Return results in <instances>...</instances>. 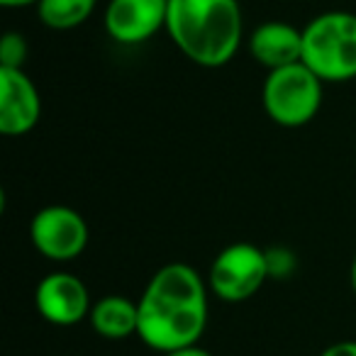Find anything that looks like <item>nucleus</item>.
Listing matches in <instances>:
<instances>
[{
    "label": "nucleus",
    "instance_id": "1",
    "mask_svg": "<svg viewBox=\"0 0 356 356\" xmlns=\"http://www.w3.org/2000/svg\"><path fill=\"white\" fill-rule=\"evenodd\" d=\"M208 291L203 276L188 264L161 266L137 300V337L159 354L198 344L208 327Z\"/></svg>",
    "mask_w": 356,
    "mask_h": 356
},
{
    "label": "nucleus",
    "instance_id": "2",
    "mask_svg": "<svg viewBox=\"0 0 356 356\" xmlns=\"http://www.w3.org/2000/svg\"><path fill=\"white\" fill-rule=\"evenodd\" d=\"M166 32L176 49L203 69H220L244 37L239 0H168Z\"/></svg>",
    "mask_w": 356,
    "mask_h": 356
},
{
    "label": "nucleus",
    "instance_id": "3",
    "mask_svg": "<svg viewBox=\"0 0 356 356\" xmlns=\"http://www.w3.org/2000/svg\"><path fill=\"white\" fill-rule=\"evenodd\" d=\"M302 64L325 83L356 79V15L330 10L302 27Z\"/></svg>",
    "mask_w": 356,
    "mask_h": 356
},
{
    "label": "nucleus",
    "instance_id": "4",
    "mask_svg": "<svg viewBox=\"0 0 356 356\" xmlns=\"http://www.w3.org/2000/svg\"><path fill=\"white\" fill-rule=\"evenodd\" d=\"M322 83L325 81L302 61L268 71L261 88L268 120L288 129L312 122L322 105Z\"/></svg>",
    "mask_w": 356,
    "mask_h": 356
},
{
    "label": "nucleus",
    "instance_id": "5",
    "mask_svg": "<svg viewBox=\"0 0 356 356\" xmlns=\"http://www.w3.org/2000/svg\"><path fill=\"white\" fill-rule=\"evenodd\" d=\"M271 276V257L252 242H234L215 257L208 286L220 300L244 302Z\"/></svg>",
    "mask_w": 356,
    "mask_h": 356
},
{
    "label": "nucleus",
    "instance_id": "6",
    "mask_svg": "<svg viewBox=\"0 0 356 356\" xmlns=\"http://www.w3.org/2000/svg\"><path fill=\"white\" fill-rule=\"evenodd\" d=\"M32 247L49 261H74L88 247V225L69 205H47L30 222Z\"/></svg>",
    "mask_w": 356,
    "mask_h": 356
},
{
    "label": "nucleus",
    "instance_id": "7",
    "mask_svg": "<svg viewBox=\"0 0 356 356\" xmlns=\"http://www.w3.org/2000/svg\"><path fill=\"white\" fill-rule=\"evenodd\" d=\"M35 305L42 320L56 327H74L88 320L90 315V293L79 276L69 271H51L37 283Z\"/></svg>",
    "mask_w": 356,
    "mask_h": 356
},
{
    "label": "nucleus",
    "instance_id": "8",
    "mask_svg": "<svg viewBox=\"0 0 356 356\" xmlns=\"http://www.w3.org/2000/svg\"><path fill=\"white\" fill-rule=\"evenodd\" d=\"M168 0H110L103 25L118 44H142L166 30Z\"/></svg>",
    "mask_w": 356,
    "mask_h": 356
},
{
    "label": "nucleus",
    "instance_id": "9",
    "mask_svg": "<svg viewBox=\"0 0 356 356\" xmlns=\"http://www.w3.org/2000/svg\"><path fill=\"white\" fill-rule=\"evenodd\" d=\"M42 95L25 69L0 66V132L22 137L40 124Z\"/></svg>",
    "mask_w": 356,
    "mask_h": 356
},
{
    "label": "nucleus",
    "instance_id": "10",
    "mask_svg": "<svg viewBox=\"0 0 356 356\" xmlns=\"http://www.w3.org/2000/svg\"><path fill=\"white\" fill-rule=\"evenodd\" d=\"M249 51L266 71L302 61V30L283 20L261 22L249 35Z\"/></svg>",
    "mask_w": 356,
    "mask_h": 356
},
{
    "label": "nucleus",
    "instance_id": "11",
    "mask_svg": "<svg viewBox=\"0 0 356 356\" xmlns=\"http://www.w3.org/2000/svg\"><path fill=\"white\" fill-rule=\"evenodd\" d=\"M88 322L103 339H129L139 330V302L127 296H103L90 307Z\"/></svg>",
    "mask_w": 356,
    "mask_h": 356
},
{
    "label": "nucleus",
    "instance_id": "12",
    "mask_svg": "<svg viewBox=\"0 0 356 356\" xmlns=\"http://www.w3.org/2000/svg\"><path fill=\"white\" fill-rule=\"evenodd\" d=\"M98 0H40L37 15L42 25L56 32L76 30L95 13Z\"/></svg>",
    "mask_w": 356,
    "mask_h": 356
},
{
    "label": "nucleus",
    "instance_id": "13",
    "mask_svg": "<svg viewBox=\"0 0 356 356\" xmlns=\"http://www.w3.org/2000/svg\"><path fill=\"white\" fill-rule=\"evenodd\" d=\"M27 59V42L20 32H8L0 40V66L6 69H22Z\"/></svg>",
    "mask_w": 356,
    "mask_h": 356
},
{
    "label": "nucleus",
    "instance_id": "14",
    "mask_svg": "<svg viewBox=\"0 0 356 356\" xmlns=\"http://www.w3.org/2000/svg\"><path fill=\"white\" fill-rule=\"evenodd\" d=\"M320 356H356V341H337V344H330Z\"/></svg>",
    "mask_w": 356,
    "mask_h": 356
},
{
    "label": "nucleus",
    "instance_id": "15",
    "mask_svg": "<svg viewBox=\"0 0 356 356\" xmlns=\"http://www.w3.org/2000/svg\"><path fill=\"white\" fill-rule=\"evenodd\" d=\"M161 356H213L208 349H203L200 344H193V346H184V349H176V351H168V354H161Z\"/></svg>",
    "mask_w": 356,
    "mask_h": 356
},
{
    "label": "nucleus",
    "instance_id": "16",
    "mask_svg": "<svg viewBox=\"0 0 356 356\" xmlns=\"http://www.w3.org/2000/svg\"><path fill=\"white\" fill-rule=\"evenodd\" d=\"M40 0H0V6L3 8H30L37 6Z\"/></svg>",
    "mask_w": 356,
    "mask_h": 356
},
{
    "label": "nucleus",
    "instance_id": "17",
    "mask_svg": "<svg viewBox=\"0 0 356 356\" xmlns=\"http://www.w3.org/2000/svg\"><path fill=\"white\" fill-rule=\"evenodd\" d=\"M349 278H351V288L356 291V257L354 261H351V271H349Z\"/></svg>",
    "mask_w": 356,
    "mask_h": 356
}]
</instances>
